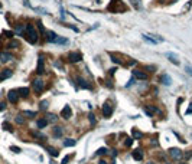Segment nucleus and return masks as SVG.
<instances>
[{"label": "nucleus", "instance_id": "39448f33", "mask_svg": "<svg viewBox=\"0 0 192 164\" xmlns=\"http://www.w3.org/2000/svg\"><path fill=\"white\" fill-rule=\"evenodd\" d=\"M71 115H72L71 107H69V105H65L64 108H62V111H61V117L64 118V120H68V118H71Z\"/></svg>", "mask_w": 192, "mask_h": 164}, {"label": "nucleus", "instance_id": "ea45409f", "mask_svg": "<svg viewBox=\"0 0 192 164\" xmlns=\"http://www.w3.org/2000/svg\"><path fill=\"white\" fill-rule=\"evenodd\" d=\"M4 108H6V104H4V102H0V111H3Z\"/></svg>", "mask_w": 192, "mask_h": 164}, {"label": "nucleus", "instance_id": "f03ea898", "mask_svg": "<svg viewBox=\"0 0 192 164\" xmlns=\"http://www.w3.org/2000/svg\"><path fill=\"white\" fill-rule=\"evenodd\" d=\"M169 155L173 158V160H181V158L183 157V153L181 151L179 148H170L169 150Z\"/></svg>", "mask_w": 192, "mask_h": 164}, {"label": "nucleus", "instance_id": "dca6fc26", "mask_svg": "<svg viewBox=\"0 0 192 164\" xmlns=\"http://www.w3.org/2000/svg\"><path fill=\"white\" fill-rule=\"evenodd\" d=\"M36 125H38V128H39V130H42V128H45L48 125V120H46V118H44V120H38Z\"/></svg>", "mask_w": 192, "mask_h": 164}, {"label": "nucleus", "instance_id": "b1692460", "mask_svg": "<svg viewBox=\"0 0 192 164\" xmlns=\"http://www.w3.org/2000/svg\"><path fill=\"white\" fill-rule=\"evenodd\" d=\"M55 43H59V45H65V43H68V39L67 37H56V40H55Z\"/></svg>", "mask_w": 192, "mask_h": 164}, {"label": "nucleus", "instance_id": "c756f323", "mask_svg": "<svg viewBox=\"0 0 192 164\" xmlns=\"http://www.w3.org/2000/svg\"><path fill=\"white\" fill-rule=\"evenodd\" d=\"M23 115L32 118V117H35V115H36V112H35V111H25V112H23Z\"/></svg>", "mask_w": 192, "mask_h": 164}, {"label": "nucleus", "instance_id": "a211bd4d", "mask_svg": "<svg viewBox=\"0 0 192 164\" xmlns=\"http://www.w3.org/2000/svg\"><path fill=\"white\" fill-rule=\"evenodd\" d=\"M17 94H19L20 96H23V98H26V96L29 95V89H28V88H19V89H17Z\"/></svg>", "mask_w": 192, "mask_h": 164}, {"label": "nucleus", "instance_id": "6ab92c4d", "mask_svg": "<svg viewBox=\"0 0 192 164\" xmlns=\"http://www.w3.org/2000/svg\"><path fill=\"white\" fill-rule=\"evenodd\" d=\"M131 134H133L134 140H142L143 138V133H140V131H137V130H133V131H131Z\"/></svg>", "mask_w": 192, "mask_h": 164}, {"label": "nucleus", "instance_id": "1a4fd4ad", "mask_svg": "<svg viewBox=\"0 0 192 164\" xmlns=\"http://www.w3.org/2000/svg\"><path fill=\"white\" fill-rule=\"evenodd\" d=\"M133 75H134V78H137V79H142V81L147 79V75H146V72L139 71V69H134V71H133Z\"/></svg>", "mask_w": 192, "mask_h": 164}, {"label": "nucleus", "instance_id": "a18cd8bd", "mask_svg": "<svg viewBox=\"0 0 192 164\" xmlns=\"http://www.w3.org/2000/svg\"><path fill=\"white\" fill-rule=\"evenodd\" d=\"M179 164H185V163H179Z\"/></svg>", "mask_w": 192, "mask_h": 164}, {"label": "nucleus", "instance_id": "e433bc0d", "mask_svg": "<svg viewBox=\"0 0 192 164\" xmlns=\"http://www.w3.org/2000/svg\"><path fill=\"white\" fill-rule=\"evenodd\" d=\"M131 144H133V140H131V138H127L126 140V147H130Z\"/></svg>", "mask_w": 192, "mask_h": 164}, {"label": "nucleus", "instance_id": "2f4dec72", "mask_svg": "<svg viewBox=\"0 0 192 164\" xmlns=\"http://www.w3.org/2000/svg\"><path fill=\"white\" fill-rule=\"evenodd\" d=\"M23 32H25V28H23L22 25H19L17 28H16V33H19V35H22Z\"/></svg>", "mask_w": 192, "mask_h": 164}, {"label": "nucleus", "instance_id": "6e6552de", "mask_svg": "<svg viewBox=\"0 0 192 164\" xmlns=\"http://www.w3.org/2000/svg\"><path fill=\"white\" fill-rule=\"evenodd\" d=\"M143 111H145V114L147 115V117H153V112H158V108L153 107V105H145Z\"/></svg>", "mask_w": 192, "mask_h": 164}, {"label": "nucleus", "instance_id": "2eb2a0df", "mask_svg": "<svg viewBox=\"0 0 192 164\" xmlns=\"http://www.w3.org/2000/svg\"><path fill=\"white\" fill-rule=\"evenodd\" d=\"M36 72L38 74H42L44 72V58L42 56H39V61H38V68H36Z\"/></svg>", "mask_w": 192, "mask_h": 164}, {"label": "nucleus", "instance_id": "9b49d317", "mask_svg": "<svg viewBox=\"0 0 192 164\" xmlns=\"http://www.w3.org/2000/svg\"><path fill=\"white\" fill-rule=\"evenodd\" d=\"M13 59L12 53H7V52H2L0 53V62H9Z\"/></svg>", "mask_w": 192, "mask_h": 164}, {"label": "nucleus", "instance_id": "412c9836", "mask_svg": "<svg viewBox=\"0 0 192 164\" xmlns=\"http://www.w3.org/2000/svg\"><path fill=\"white\" fill-rule=\"evenodd\" d=\"M162 82H163L165 85H170L172 84V79H170L169 75H163V76H162Z\"/></svg>", "mask_w": 192, "mask_h": 164}, {"label": "nucleus", "instance_id": "a19ab883", "mask_svg": "<svg viewBox=\"0 0 192 164\" xmlns=\"http://www.w3.org/2000/svg\"><path fill=\"white\" fill-rule=\"evenodd\" d=\"M4 35H6L7 37H12V36H13V32H7V30H6V32H4Z\"/></svg>", "mask_w": 192, "mask_h": 164}, {"label": "nucleus", "instance_id": "473e14b6", "mask_svg": "<svg viewBox=\"0 0 192 164\" xmlns=\"http://www.w3.org/2000/svg\"><path fill=\"white\" fill-rule=\"evenodd\" d=\"M90 122H91V125H95V118H94V114H90Z\"/></svg>", "mask_w": 192, "mask_h": 164}, {"label": "nucleus", "instance_id": "4468645a", "mask_svg": "<svg viewBox=\"0 0 192 164\" xmlns=\"http://www.w3.org/2000/svg\"><path fill=\"white\" fill-rule=\"evenodd\" d=\"M46 35H48V36H46V40H48V42H53V43H55V40H56V37H58V35H56L55 33V32H46Z\"/></svg>", "mask_w": 192, "mask_h": 164}, {"label": "nucleus", "instance_id": "7c9ffc66", "mask_svg": "<svg viewBox=\"0 0 192 164\" xmlns=\"http://www.w3.org/2000/svg\"><path fill=\"white\" fill-rule=\"evenodd\" d=\"M39 108L45 111V109L48 108V101H42V102H40V104H39Z\"/></svg>", "mask_w": 192, "mask_h": 164}, {"label": "nucleus", "instance_id": "ddd939ff", "mask_svg": "<svg viewBox=\"0 0 192 164\" xmlns=\"http://www.w3.org/2000/svg\"><path fill=\"white\" fill-rule=\"evenodd\" d=\"M131 155H133V158H134V160H137V161L143 160V151H142L140 148L134 150V151H133V154H131Z\"/></svg>", "mask_w": 192, "mask_h": 164}, {"label": "nucleus", "instance_id": "4c0bfd02", "mask_svg": "<svg viewBox=\"0 0 192 164\" xmlns=\"http://www.w3.org/2000/svg\"><path fill=\"white\" fill-rule=\"evenodd\" d=\"M185 69H186V72H188V74L192 76V66H191V65H186V68H185Z\"/></svg>", "mask_w": 192, "mask_h": 164}, {"label": "nucleus", "instance_id": "f3484780", "mask_svg": "<svg viewBox=\"0 0 192 164\" xmlns=\"http://www.w3.org/2000/svg\"><path fill=\"white\" fill-rule=\"evenodd\" d=\"M75 144H77V141H75V140H72V138L64 140V147H74Z\"/></svg>", "mask_w": 192, "mask_h": 164}, {"label": "nucleus", "instance_id": "393cba45", "mask_svg": "<svg viewBox=\"0 0 192 164\" xmlns=\"http://www.w3.org/2000/svg\"><path fill=\"white\" fill-rule=\"evenodd\" d=\"M46 120H48V122H56V120H58V117H56L55 114H48Z\"/></svg>", "mask_w": 192, "mask_h": 164}, {"label": "nucleus", "instance_id": "c85d7f7f", "mask_svg": "<svg viewBox=\"0 0 192 164\" xmlns=\"http://www.w3.org/2000/svg\"><path fill=\"white\" fill-rule=\"evenodd\" d=\"M130 2H131V4H133L136 9H140V7H142V4H140V0H130Z\"/></svg>", "mask_w": 192, "mask_h": 164}, {"label": "nucleus", "instance_id": "aec40b11", "mask_svg": "<svg viewBox=\"0 0 192 164\" xmlns=\"http://www.w3.org/2000/svg\"><path fill=\"white\" fill-rule=\"evenodd\" d=\"M61 135H62V127L56 125V127L53 128V137H61Z\"/></svg>", "mask_w": 192, "mask_h": 164}, {"label": "nucleus", "instance_id": "c9c22d12", "mask_svg": "<svg viewBox=\"0 0 192 164\" xmlns=\"http://www.w3.org/2000/svg\"><path fill=\"white\" fill-rule=\"evenodd\" d=\"M69 158H71V155H67V157H65V158H64V160L61 161V164H68Z\"/></svg>", "mask_w": 192, "mask_h": 164}, {"label": "nucleus", "instance_id": "58836bf2", "mask_svg": "<svg viewBox=\"0 0 192 164\" xmlns=\"http://www.w3.org/2000/svg\"><path fill=\"white\" fill-rule=\"evenodd\" d=\"M10 150L15 151V153H20V148H19V147H10Z\"/></svg>", "mask_w": 192, "mask_h": 164}, {"label": "nucleus", "instance_id": "20e7f679", "mask_svg": "<svg viewBox=\"0 0 192 164\" xmlns=\"http://www.w3.org/2000/svg\"><path fill=\"white\" fill-rule=\"evenodd\" d=\"M81 59H82V56H81L80 53H77V52H71L68 55V61L71 63H77V62H80Z\"/></svg>", "mask_w": 192, "mask_h": 164}, {"label": "nucleus", "instance_id": "f257e3e1", "mask_svg": "<svg viewBox=\"0 0 192 164\" xmlns=\"http://www.w3.org/2000/svg\"><path fill=\"white\" fill-rule=\"evenodd\" d=\"M26 33H28V40L31 43H36L38 42V32L35 30V28L32 25H28L26 26Z\"/></svg>", "mask_w": 192, "mask_h": 164}, {"label": "nucleus", "instance_id": "79ce46f5", "mask_svg": "<svg viewBox=\"0 0 192 164\" xmlns=\"http://www.w3.org/2000/svg\"><path fill=\"white\" fill-rule=\"evenodd\" d=\"M189 114H192V104H191V107L186 109V115H189Z\"/></svg>", "mask_w": 192, "mask_h": 164}, {"label": "nucleus", "instance_id": "f8f14e48", "mask_svg": "<svg viewBox=\"0 0 192 164\" xmlns=\"http://www.w3.org/2000/svg\"><path fill=\"white\" fill-rule=\"evenodd\" d=\"M12 75H13V72L10 71V69H4V71H2V72H0V81L7 79V78H10Z\"/></svg>", "mask_w": 192, "mask_h": 164}, {"label": "nucleus", "instance_id": "4be33fe9", "mask_svg": "<svg viewBox=\"0 0 192 164\" xmlns=\"http://www.w3.org/2000/svg\"><path fill=\"white\" fill-rule=\"evenodd\" d=\"M78 85H80L81 88H90V85L87 84V81H84L82 78H78Z\"/></svg>", "mask_w": 192, "mask_h": 164}, {"label": "nucleus", "instance_id": "5701e85b", "mask_svg": "<svg viewBox=\"0 0 192 164\" xmlns=\"http://www.w3.org/2000/svg\"><path fill=\"white\" fill-rule=\"evenodd\" d=\"M167 58L170 59V62H173L175 65H179V61L176 59V56L173 55V53H167Z\"/></svg>", "mask_w": 192, "mask_h": 164}, {"label": "nucleus", "instance_id": "423d86ee", "mask_svg": "<svg viewBox=\"0 0 192 164\" xmlns=\"http://www.w3.org/2000/svg\"><path fill=\"white\" fill-rule=\"evenodd\" d=\"M33 89L36 91L38 94L44 89V81L40 79V78H36V79L33 81Z\"/></svg>", "mask_w": 192, "mask_h": 164}, {"label": "nucleus", "instance_id": "7ed1b4c3", "mask_svg": "<svg viewBox=\"0 0 192 164\" xmlns=\"http://www.w3.org/2000/svg\"><path fill=\"white\" fill-rule=\"evenodd\" d=\"M143 37H145V40H147V42H150V43H158V42H163V37H158L155 36V35H143Z\"/></svg>", "mask_w": 192, "mask_h": 164}, {"label": "nucleus", "instance_id": "f704fd0d", "mask_svg": "<svg viewBox=\"0 0 192 164\" xmlns=\"http://www.w3.org/2000/svg\"><path fill=\"white\" fill-rule=\"evenodd\" d=\"M111 59H113V61H114L116 63H123V61H121V59H118V58H116L114 55H111Z\"/></svg>", "mask_w": 192, "mask_h": 164}, {"label": "nucleus", "instance_id": "a878e982", "mask_svg": "<svg viewBox=\"0 0 192 164\" xmlns=\"http://www.w3.org/2000/svg\"><path fill=\"white\" fill-rule=\"evenodd\" d=\"M15 121H16V124H19V125H23V124H25V118H23L22 115H17V117L15 118Z\"/></svg>", "mask_w": 192, "mask_h": 164}, {"label": "nucleus", "instance_id": "0eeeda50", "mask_svg": "<svg viewBox=\"0 0 192 164\" xmlns=\"http://www.w3.org/2000/svg\"><path fill=\"white\" fill-rule=\"evenodd\" d=\"M111 105H110V102H105L104 105H103V115H104V118H109L110 115H111Z\"/></svg>", "mask_w": 192, "mask_h": 164}, {"label": "nucleus", "instance_id": "bb28decb", "mask_svg": "<svg viewBox=\"0 0 192 164\" xmlns=\"http://www.w3.org/2000/svg\"><path fill=\"white\" fill-rule=\"evenodd\" d=\"M46 150H48V153H49L51 155H53V157H56V155H58V151H56L55 148H52V147H46Z\"/></svg>", "mask_w": 192, "mask_h": 164}, {"label": "nucleus", "instance_id": "c03bdc74", "mask_svg": "<svg viewBox=\"0 0 192 164\" xmlns=\"http://www.w3.org/2000/svg\"><path fill=\"white\" fill-rule=\"evenodd\" d=\"M147 164H156V163H153V161H149V163Z\"/></svg>", "mask_w": 192, "mask_h": 164}, {"label": "nucleus", "instance_id": "37998d69", "mask_svg": "<svg viewBox=\"0 0 192 164\" xmlns=\"http://www.w3.org/2000/svg\"><path fill=\"white\" fill-rule=\"evenodd\" d=\"M98 164H107V161H105V160H100Z\"/></svg>", "mask_w": 192, "mask_h": 164}, {"label": "nucleus", "instance_id": "9d476101", "mask_svg": "<svg viewBox=\"0 0 192 164\" xmlns=\"http://www.w3.org/2000/svg\"><path fill=\"white\" fill-rule=\"evenodd\" d=\"M7 98H9V102L16 104V102H17V98H19V94L16 92V91H10V92L7 94Z\"/></svg>", "mask_w": 192, "mask_h": 164}, {"label": "nucleus", "instance_id": "cd10ccee", "mask_svg": "<svg viewBox=\"0 0 192 164\" xmlns=\"http://www.w3.org/2000/svg\"><path fill=\"white\" fill-rule=\"evenodd\" d=\"M19 46H20V42H19V40H12L9 43V48H19Z\"/></svg>", "mask_w": 192, "mask_h": 164}, {"label": "nucleus", "instance_id": "72a5a7b5", "mask_svg": "<svg viewBox=\"0 0 192 164\" xmlns=\"http://www.w3.org/2000/svg\"><path fill=\"white\" fill-rule=\"evenodd\" d=\"M105 153H107V148H104V147H101V148H100L98 151H97V154H98V155L101 154V155H103V154H105Z\"/></svg>", "mask_w": 192, "mask_h": 164}]
</instances>
